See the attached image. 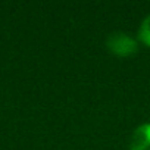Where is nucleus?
I'll list each match as a JSON object with an SVG mask.
<instances>
[{
	"mask_svg": "<svg viewBox=\"0 0 150 150\" xmlns=\"http://www.w3.org/2000/svg\"><path fill=\"white\" fill-rule=\"evenodd\" d=\"M106 49L118 57H129L137 53L138 44L127 33H112L106 38Z\"/></svg>",
	"mask_w": 150,
	"mask_h": 150,
	"instance_id": "f257e3e1",
	"label": "nucleus"
},
{
	"mask_svg": "<svg viewBox=\"0 0 150 150\" xmlns=\"http://www.w3.org/2000/svg\"><path fill=\"white\" fill-rule=\"evenodd\" d=\"M129 150H150V122L134 129L129 140Z\"/></svg>",
	"mask_w": 150,
	"mask_h": 150,
	"instance_id": "f03ea898",
	"label": "nucleus"
},
{
	"mask_svg": "<svg viewBox=\"0 0 150 150\" xmlns=\"http://www.w3.org/2000/svg\"><path fill=\"white\" fill-rule=\"evenodd\" d=\"M138 40L144 46L150 47V15H147L143 19V22L138 28Z\"/></svg>",
	"mask_w": 150,
	"mask_h": 150,
	"instance_id": "7ed1b4c3",
	"label": "nucleus"
}]
</instances>
